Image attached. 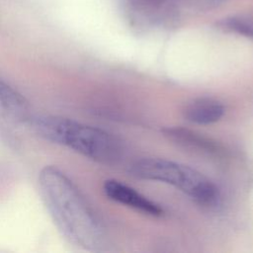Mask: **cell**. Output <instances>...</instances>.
Segmentation results:
<instances>
[{"instance_id": "obj_6", "label": "cell", "mask_w": 253, "mask_h": 253, "mask_svg": "<svg viewBox=\"0 0 253 253\" xmlns=\"http://www.w3.org/2000/svg\"><path fill=\"white\" fill-rule=\"evenodd\" d=\"M187 121L198 125H210L216 123L224 114V107L216 100L211 98H199L189 103L184 111Z\"/></svg>"}, {"instance_id": "obj_3", "label": "cell", "mask_w": 253, "mask_h": 253, "mask_svg": "<svg viewBox=\"0 0 253 253\" xmlns=\"http://www.w3.org/2000/svg\"><path fill=\"white\" fill-rule=\"evenodd\" d=\"M129 172L136 178L171 185L196 203L213 205L218 199V189L205 175L188 165L161 158H143L135 161Z\"/></svg>"}, {"instance_id": "obj_5", "label": "cell", "mask_w": 253, "mask_h": 253, "mask_svg": "<svg viewBox=\"0 0 253 253\" xmlns=\"http://www.w3.org/2000/svg\"><path fill=\"white\" fill-rule=\"evenodd\" d=\"M26 99L0 79V120L18 124L30 120Z\"/></svg>"}, {"instance_id": "obj_8", "label": "cell", "mask_w": 253, "mask_h": 253, "mask_svg": "<svg viewBox=\"0 0 253 253\" xmlns=\"http://www.w3.org/2000/svg\"><path fill=\"white\" fill-rule=\"evenodd\" d=\"M215 1H223V0H215Z\"/></svg>"}, {"instance_id": "obj_7", "label": "cell", "mask_w": 253, "mask_h": 253, "mask_svg": "<svg viewBox=\"0 0 253 253\" xmlns=\"http://www.w3.org/2000/svg\"><path fill=\"white\" fill-rule=\"evenodd\" d=\"M226 31L253 39V14L229 17L219 23Z\"/></svg>"}, {"instance_id": "obj_1", "label": "cell", "mask_w": 253, "mask_h": 253, "mask_svg": "<svg viewBox=\"0 0 253 253\" xmlns=\"http://www.w3.org/2000/svg\"><path fill=\"white\" fill-rule=\"evenodd\" d=\"M42 201L61 235L73 245L97 251L103 244V230L84 197L58 168L44 167L39 175Z\"/></svg>"}, {"instance_id": "obj_4", "label": "cell", "mask_w": 253, "mask_h": 253, "mask_svg": "<svg viewBox=\"0 0 253 253\" xmlns=\"http://www.w3.org/2000/svg\"><path fill=\"white\" fill-rule=\"evenodd\" d=\"M103 189L105 195L114 202L153 216H159L163 213V210L159 205L120 181L107 180L104 183Z\"/></svg>"}, {"instance_id": "obj_2", "label": "cell", "mask_w": 253, "mask_h": 253, "mask_svg": "<svg viewBox=\"0 0 253 253\" xmlns=\"http://www.w3.org/2000/svg\"><path fill=\"white\" fill-rule=\"evenodd\" d=\"M34 131L42 138L66 146L92 160L113 163L121 155V145L107 131L57 116L30 118Z\"/></svg>"}]
</instances>
